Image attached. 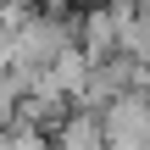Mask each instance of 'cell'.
I'll return each instance as SVG.
<instances>
[{
    "mask_svg": "<svg viewBox=\"0 0 150 150\" xmlns=\"http://www.w3.org/2000/svg\"><path fill=\"white\" fill-rule=\"evenodd\" d=\"M78 45H83L95 61L117 56V6H111V0H95V6L78 17Z\"/></svg>",
    "mask_w": 150,
    "mask_h": 150,
    "instance_id": "277c9868",
    "label": "cell"
},
{
    "mask_svg": "<svg viewBox=\"0 0 150 150\" xmlns=\"http://www.w3.org/2000/svg\"><path fill=\"white\" fill-rule=\"evenodd\" d=\"M17 6H33V0H17Z\"/></svg>",
    "mask_w": 150,
    "mask_h": 150,
    "instance_id": "8992f818",
    "label": "cell"
},
{
    "mask_svg": "<svg viewBox=\"0 0 150 150\" xmlns=\"http://www.w3.org/2000/svg\"><path fill=\"white\" fill-rule=\"evenodd\" d=\"M28 89H33V78L28 72H0V128H11L17 117H22V100H28Z\"/></svg>",
    "mask_w": 150,
    "mask_h": 150,
    "instance_id": "5b68a950",
    "label": "cell"
},
{
    "mask_svg": "<svg viewBox=\"0 0 150 150\" xmlns=\"http://www.w3.org/2000/svg\"><path fill=\"white\" fill-rule=\"evenodd\" d=\"M89 72H95V56H89L83 45H67V50L39 72V83H45V89H56V95H67V100L78 106V95L89 89Z\"/></svg>",
    "mask_w": 150,
    "mask_h": 150,
    "instance_id": "7a4b0ae2",
    "label": "cell"
},
{
    "mask_svg": "<svg viewBox=\"0 0 150 150\" xmlns=\"http://www.w3.org/2000/svg\"><path fill=\"white\" fill-rule=\"evenodd\" d=\"M50 150H111L106 139V122H100V111H89V106H78V111H67L56 128H50Z\"/></svg>",
    "mask_w": 150,
    "mask_h": 150,
    "instance_id": "3957f363",
    "label": "cell"
},
{
    "mask_svg": "<svg viewBox=\"0 0 150 150\" xmlns=\"http://www.w3.org/2000/svg\"><path fill=\"white\" fill-rule=\"evenodd\" d=\"M67 45H78V28L61 17V11H28L17 28H11V67L39 78Z\"/></svg>",
    "mask_w": 150,
    "mask_h": 150,
    "instance_id": "6da1fadb",
    "label": "cell"
}]
</instances>
